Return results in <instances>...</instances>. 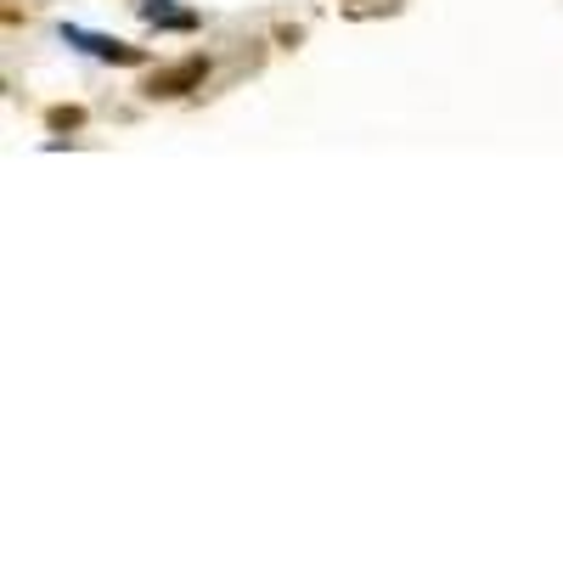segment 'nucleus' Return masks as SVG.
Here are the masks:
<instances>
[{"label":"nucleus","mask_w":563,"mask_h":563,"mask_svg":"<svg viewBox=\"0 0 563 563\" xmlns=\"http://www.w3.org/2000/svg\"><path fill=\"white\" fill-rule=\"evenodd\" d=\"M45 124H52L57 135H68V130L85 124V113H79V108H52V113H45Z\"/></svg>","instance_id":"nucleus-4"},{"label":"nucleus","mask_w":563,"mask_h":563,"mask_svg":"<svg viewBox=\"0 0 563 563\" xmlns=\"http://www.w3.org/2000/svg\"><path fill=\"white\" fill-rule=\"evenodd\" d=\"M135 12L147 18L153 29H198V18H192V12H180L175 0H135Z\"/></svg>","instance_id":"nucleus-3"},{"label":"nucleus","mask_w":563,"mask_h":563,"mask_svg":"<svg viewBox=\"0 0 563 563\" xmlns=\"http://www.w3.org/2000/svg\"><path fill=\"white\" fill-rule=\"evenodd\" d=\"M203 79H209V63L203 57H186V63L158 68L147 79V97H186V90H203Z\"/></svg>","instance_id":"nucleus-2"},{"label":"nucleus","mask_w":563,"mask_h":563,"mask_svg":"<svg viewBox=\"0 0 563 563\" xmlns=\"http://www.w3.org/2000/svg\"><path fill=\"white\" fill-rule=\"evenodd\" d=\"M63 45H79L85 57H97V63H113V68H135L141 57V45H124V40H113V34H90V29H79V23H63Z\"/></svg>","instance_id":"nucleus-1"}]
</instances>
